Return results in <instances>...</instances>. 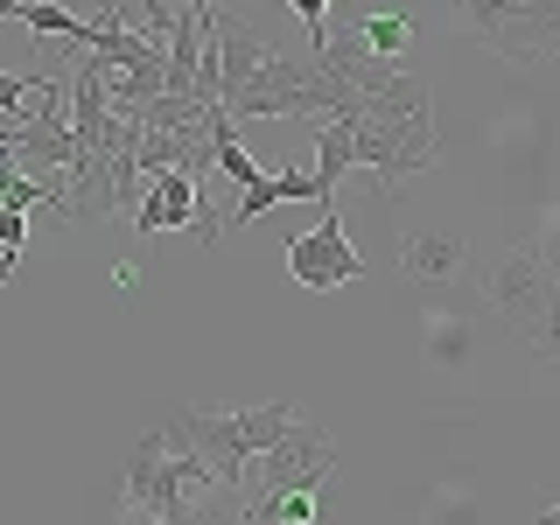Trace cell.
<instances>
[{
	"label": "cell",
	"mask_w": 560,
	"mask_h": 525,
	"mask_svg": "<svg viewBox=\"0 0 560 525\" xmlns=\"http://www.w3.org/2000/svg\"><path fill=\"white\" fill-rule=\"evenodd\" d=\"M210 490H224L197 455L168 448L162 428L133 434V463H127V498H119V525H203L218 504Z\"/></svg>",
	"instance_id": "obj_1"
},
{
	"label": "cell",
	"mask_w": 560,
	"mask_h": 525,
	"mask_svg": "<svg viewBox=\"0 0 560 525\" xmlns=\"http://www.w3.org/2000/svg\"><path fill=\"white\" fill-rule=\"evenodd\" d=\"M288 428H294V407H288V399H267V407H238V413L183 407L162 434H168V448L197 455V463H203L224 490H245V469H253V455L273 448Z\"/></svg>",
	"instance_id": "obj_2"
},
{
	"label": "cell",
	"mask_w": 560,
	"mask_h": 525,
	"mask_svg": "<svg viewBox=\"0 0 560 525\" xmlns=\"http://www.w3.org/2000/svg\"><path fill=\"white\" fill-rule=\"evenodd\" d=\"M232 119H358L364 92H350L343 78H329L323 63H294V57H267L259 78L224 105Z\"/></svg>",
	"instance_id": "obj_3"
},
{
	"label": "cell",
	"mask_w": 560,
	"mask_h": 525,
	"mask_svg": "<svg viewBox=\"0 0 560 525\" xmlns=\"http://www.w3.org/2000/svg\"><path fill=\"white\" fill-rule=\"evenodd\" d=\"M490 308L504 315V329L533 350L539 364L560 372V280L539 259V245H512V253L490 267Z\"/></svg>",
	"instance_id": "obj_4"
},
{
	"label": "cell",
	"mask_w": 560,
	"mask_h": 525,
	"mask_svg": "<svg viewBox=\"0 0 560 525\" xmlns=\"http://www.w3.org/2000/svg\"><path fill=\"white\" fill-rule=\"evenodd\" d=\"M350 148H358V168L378 175V189L413 183L434 168V105L364 98V113L350 119Z\"/></svg>",
	"instance_id": "obj_5"
},
{
	"label": "cell",
	"mask_w": 560,
	"mask_h": 525,
	"mask_svg": "<svg viewBox=\"0 0 560 525\" xmlns=\"http://www.w3.org/2000/svg\"><path fill=\"white\" fill-rule=\"evenodd\" d=\"M469 35L504 63H547L560 49V0H455Z\"/></svg>",
	"instance_id": "obj_6"
},
{
	"label": "cell",
	"mask_w": 560,
	"mask_h": 525,
	"mask_svg": "<svg viewBox=\"0 0 560 525\" xmlns=\"http://www.w3.org/2000/svg\"><path fill=\"white\" fill-rule=\"evenodd\" d=\"M329 477H337V442H329L315 420H294L273 448L253 455L245 490H253V498H267V490H323Z\"/></svg>",
	"instance_id": "obj_7"
},
{
	"label": "cell",
	"mask_w": 560,
	"mask_h": 525,
	"mask_svg": "<svg viewBox=\"0 0 560 525\" xmlns=\"http://www.w3.org/2000/svg\"><path fill=\"white\" fill-rule=\"evenodd\" d=\"M288 273L302 280L308 294H337V288H350V280H364L372 267H364L358 245L343 238V210H323L308 232L288 238Z\"/></svg>",
	"instance_id": "obj_8"
},
{
	"label": "cell",
	"mask_w": 560,
	"mask_h": 525,
	"mask_svg": "<svg viewBox=\"0 0 560 525\" xmlns=\"http://www.w3.org/2000/svg\"><path fill=\"white\" fill-rule=\"evenodd\" d=\"M197 175L189 168H168V175H148V189H140L133 203V232L154 238V232H189L197 224Z\"/></svg>",
	"instance_id": "obj_9"
},
{
	"label": "cell",
	"mask_w": 560,
	"mask_h": 525,
	"mask_svg": "<svg viewBox=\"0 0 560 525\" xmlns=\"http://www.w3.org/2000/svg\"><path fill=\"white\" fill-rule=\"evenodd\" d=\"M358 168V148H350V119H315V183H323V203L337 210V183Z\"/></svg>",
	"instance_id": "obj_10"
},
{
	"label": "cell",
	"mask_w": 560,
	"mask_h": 525,
	"mask_svg": "<svg viewBox=\"0 0 560 525\" xmlns=\"http://www.w3.org/2000/svg\"><path fill=\"white\" fill-rule=\"evenodd\" d=\"M399 267H407L413 280H455V267H463V238L455 232H407L399 238Z\"/></svg>",
	"instance_id": "obj_11"
},
{
	"label": "cell",
	"mask_w": 560,
	"mask_h": 525,
	"mask_svg": "<svg viewBox=\"0 0 560 525\" xmlns=\"http://www.w3.org/2000/svg\"><path fill=\"white\" fill-rule=\"evenodd\" d=\"M315 512H323V490H267L238 504V525H315Z\"/></svg>",
	"instance_id": "obj_12"
},
{
	"label": "cell",
	"mask_w": 560,
	"mask_h": 525,
	"mask_svg": "<svg viewBox=\"0 0 560 525\" xmlns=\"http://www.w3.org/2000/svg\"><path fill=\"white\" fill-rule=\"evenodd\" d=\"M358 43L364 49H372V57H385V63H393L399 57V49H407L413 43V14H364V22H358Z\"/></svg>",
	"instance_id": "obj_13"
},
{
	"label": "cell",
	"mask_w": 560,
	"mask_h": 525,
	"mask_svg": "<svg viewBox=\"0 0 560 525\" xmlns=\"http://www.w3.org/2000/svg\"><path fill=\"white\" fill-rule=\"evenodd\" d=\"M273 203H280V175H259L253 189H238V210H232V224L245 232V224H259V218H267Z\"/></svg>",
	"instance_id": "obj_14"
},
{
	"label": "cell",
	"mask_w": 560,
	"mask_h": 525,
	"mask_svg": "<svg viewBox=\"0 0 560 525\" xmlns=\"http://www.w3.org/2000/svg\"><path fill=\"white\" fill-rule=\"evenodd\" d=\"M288 8L308 22V43H323V35H329V0H288Z\"/></svg>",
	"instance_id": "obj_15"
},
{
	"label": "cell",
	"mask_w": 560,
	"mask_h": 525,
	"mask_svg": "<svg viewBox=\"0 0 560 525\" xmlns=\"http://www.w3.org/2000/svg\"><path fill=\"white\" fill-rule=\"evenodd\" d=\"M22 238H28V210H0V245L22 253Z\"/></svg>",
	"instance_id": "obj_16"
},
{
	"label": "cell",
	"mask_w": 560,
	"mask_h": 525,
	"mask_svg": "<svg viewBox=\"0 0 560 525\" xmlns=\"http://www.w3.org/2000/svg\"><path fill=\"white\" fill-rule=\"evenodd\" d=\"M539 259H547V267H553V280H560V218L547 224V232H539Z\"/></svg>",
	"instance_id": "obj_17"
},
{
	"label": "cell",
	"mask_w": 560,
	"mask_h": 525,
	"mask_svg": "<svg viewBox=\"0 0 560 525\" xmlns=\"http://www.w3.org/2000/svg\"><path fill=\"white\" fill-rule=\"evenodd\" d=\"M539 525H560V504H553V512H547V518H539Z\"/></svg>",
	"instance_id": "obj_18"
}]
</instances>
